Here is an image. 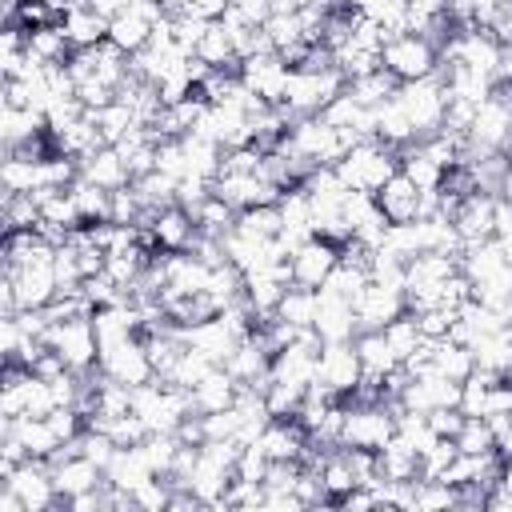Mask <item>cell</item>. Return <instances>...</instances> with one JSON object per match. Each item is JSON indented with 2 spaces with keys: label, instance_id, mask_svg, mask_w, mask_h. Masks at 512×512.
<instances>
[{
  "label": "cell",
  "instance_id": "35",
  "mask_svg": "<svg viewBox=\"0 0 512 512\" xmlns=\"http://www.w3.org/2000/svg\"><path fill=\"white\" fill-rule=\"evenodd\" d=\"M260 28L268 32V40H272V48L280 56L292 52L296 44H304V20H300V12H272Z\"/></svg>",
  "mask_w": 512,
  "mask_h": 512
},
{
  "label": "cell",
  "instance_id": "33",
  "mask_svg": "<svg viewBox=\"0 0 512 512\" xmlns=\"http://www.w3.org/2000/svg\"><path fill=\"white\" fill-rule=\"evenodd\" d=\"M68 192H72V200H76L84 224H100V220H108V204H112V192H108V188H100V184L76 176V184H72Z\"/></svg>",
  "mask_w": 512,
  "mask_h": 512
},
{
  "label": "cell",
  "instance_id": "1",
  "mask_svg": "<svg viewBox=\"0 0 512 512\" xmlns=\"http://www.w3.org/2000/svg\"><path fill=\"white\" fill-rule=\"evenodd\" d=\"M344 88H348V80H344V72L336 64L332 68H292L280 108L296 124L300 116H320Z\"/></svg>",
  "mask_w": 512,
  "mask_h": 512
},
{
  "label": "cell",
  "instance_id": "7",
  "mask_svg": "<svg viewBox=\"0 0 512 512\" xmlns=\"http://www.w3.org/2000/svg\"><path fill=\"white\" fill-rule=\"evenodd\" d=\"M396 436V412L388 404H348L344 416V448H372L380 452Z\"/></svg>",
  "mask_w": 512,
  "mask_h": 512
},
{
  "label": "cell",
  "instance_id": "10",
  "mask_svg": "<svg viewBox=\"0 0 512 512\" xmlns=\"http://www.w3.org/2000/svg\"><path fill=\"white\" fill-rule=\"evenodd\" d=\"M288 260H292V284L320 288L332 276V268L340 264V248L332 240H324V236H308L304 244H296L288 252Z\"/></svg>",
  "mask_w": 512,
  "mask_h": 512
},
{
  "label": "cell",
  "instance_id": "42",
  "mask_svg": "<svg viewBox=\"0 0 512 512\" xmlns=\"http://www.w3.org/2000/svg\"><path fill=\"white\" fill-rule=\"evenodd\" d=\"M160 4H164V12H168V16H176V12H184V8H188V0H160Z\"/></svg>",
  "mask_w": 512,
  "mask_h": 512
},
{
  "label": "cell",
  "instance_id": "20",
  "mask_svg": "<svg viewBox=\"0 0 512 512\" xmlns=\"http://www.w3.org/2000/svg\"><path fill=\"white\" fill-rule=\"evenodd\" d=\"M60 28L72 48H96L108 40V16H100L96 8H64Z\"/></svg>",
  "mask_w": 512,
  "mask_h": 512
},
{
  "label": "cell",
  "instance_id": "14",
  "mask_svg": "<svg viewBox=\"0 0 512 512\" xmlns=\"http://www.w3.org/2000/svg\"><path fill=\"white\" fill-rule=\"evenodd\" d=\"M420 192H424V188H416L412 176L392 172L372 196H376L380 212H384L392 224H404V220H416V216H420Z\"/></svg>",
  "mask_w": 512,
  "mask_h": 512
},
{
  "label": "cell",
  "instance_id": "32",
  "mask_svg": "<svg viewBox=\"0 0 512 512\" xmlns=\"http://www.w3.org/2000/svg\"><path fill=\"white\" fill-rule=\"evenodd\" d=\"M396 88H400V80H396L388 68H376V72H368V76L348 80V92H352L364 108H380L384 100H392V96H396Z\"/></svg>",
  "mask_w": 512,
  "mask_h": 512
},
{
  "label": "cell",
  "instance_id": "16",
  "mask_svg": "<svg viewBox=\"0 0 512 512\" xmlns=\"http://www.w3.org/2000/svg\"><path fill=\"white\" fill-rule=\"evenodd\" d=\"M312 328L320 332L324 344H328V340H356V332H360L356 308H352L348 300H340V296L320 292V308H316V324H312Z\"/></svg>",
  "mask_w": 512,
  "mask_h": 512
},
{
  "label": "cell",
  "instance_id": "27",
  "mask_svg": "<svg viewBox=\"0 0 512 512\" xmlns=\"http://www.w3.org/2000/svg\"><path fill=\"white\" fill-rule=\"evenodd\" d=\"M316 308H320V292H316V288L288 284V292H284L280 304H276V316L288 320L292 328H312V324H316Z\"/></svg>",
  "mask_w": 512,
  "mask_h": 512
},
{
  "label": "cell",
  "instance_id": "3",
  "mask_svg": "<svg viewBox=\"0 0 512 512\" xmlns=\"http://www.w3.org/2000/svg\"><path fill=\"white\" fill-rule=\"evenodd\" d=\"M56 408L52 384L24 364H4L0 388V416H48Z\"/></svg>",
  "mask_w": 512,
  "mask_h": 512
},
{
  "label": "cell",
  "instance_id": "23",
  "mask_svg": "<svg viewBox=\"0 0 512 512\" xmlns=\"http://www.w3.org/2000/svg\"><path fill=\"white\" fill-rule=\"evenodd\" d=\"M104 476H108V484H116V488H124V492H136V488H140L144 480H152L156 472H152V464L144 460V452H140V444H136V448H116V456L108 460Z\"/></svg>",
  "mask_w": 512,
  "mask_h": 512
},
{
  "label": "cell",
  "instance_id": "11",
  "mask_svg": "<svg viewBox=\"0 0 512 512\" xmlns=\"http://www.w3.org/2000/svg\"><path fill=\"white\" fill-rule=\"evenodd\" d=\"M352 308H356L360 332H380V328H388L400 312H408L404 292H400V288H388V284H376V280H368V284L360 288V296L352 300Z\"/></svg>",
  "mask_w": 512,
  "mask_h": 512
},
{
  "label": "cell",
  "instance_id": "18",
  "mask_svg": "<svg viewBox=\"0 0 512 512\" xmlns=\"http://www.w3.org/2000/svg\"><path fill=\"white\" fill-rule=\"evenodd\" d=\"M452 272H460V260L456 256H448V252H416L404 264V288H436Z\"/></svg>",
  "mask_w": 512,
  "mask_h": 512
},
{
  "label": "cell",
  "instance_id": "38",
  "mask_svg": "<svg viewBox=\"0 0 512 512\" xmlns=\"http://www.w3.org/2000/svg\"><path fill=\"white\" fill-rule=\"evenodd\" d=\"M456 448L464 456H480V452H492L496 448V432H492V420L488 416H468L464 428L456 432Z\"/></svg>",
  "mask_w": 512,
  "mask_h": 512
},
{
  "label": "cell",
  "instance_id": "21",
  "mask_svg": "<svg viewBox=\"0 0 512 512\" xmlns=\"http://www.w3.org/2000/svg\"><path fill=\"white\" fill-rule=\"evenodd\" d=\"M236 380H232V372L224 368V364H216L196 388H192V408L196 412H220V408H228V404H236Z\"/></svg>",
  "mask_w": 512,
  "mask_h": 512
},
{
  "label": "cell",
  "instance_id": "40",
  "mask_svg": "<svg viewBox=\"0 0 512 512\" xmlns=\"http://www.w3.org/2000/svg\"><path fill=\"white\" fill-rule=\"evenodd\" d=\"M464 420H468L464 408H432V412H428L432 432H436V436H452V440H456V432L464 428Z\"/></svg>",
  "mask_w": 512,
  "mask_h": 512
},
{
  "label": "cell",
  "instance_id": "31",
  "mask_svg": "<svg viewBox=\"0 0 512 512\" xmlns=\"http://www.w3.org/2000/svg\"><path fill=\"white\" fill-rule=\"evenodd\" d=\"M40 160L36 156H20V152H4V168H0L4 192H36L40 188Z\"/></svg>",
  "mask_w": 512,
  "mask_h": 512
},
{
  "label": "cell",
  "instance_id": "4",
  "mask_svg": "<svg viewBox=\"0 0 512 512\" xmlns=\"http://www.w3.org/2000/svg\"><path fill=\"white\" fill-rule=\"evenodd\" d=\"M44 344L72 368V372H92L100 360V340L92 328V316H76V320H56L44 332Z\"/></svg>",
  "mask_w": 512,
  "mask_h": 512
},
{
  "label": "cell",
  "instance_id": "30",
  "mask_svg": "<svg viewBox=\"0 0 512 512\" xmlns=\"http://www.w3.org/2000/svg\"><path fill=\"white\" fill-rule=\"evenodd\" d=\"M132 188H136V196H140L144 208L160 212V208H172V204H176V188H180V180L168 176V172H160V168H152V172L136 176Z\"/></svg>",
  "mask_w": 512,
  "mask_h": 512
},
{
  "label": "cell",
  "instance_id": "41",
  "mask_svg": "<svg viewBox=\"0 0 512 512\" xmlns=\"http://www.w3.org/2000/svg\"><path fill=\"white\" fill-rule=\"evenodd\" d=\"M228 4H232V0H188V8H184V12H188V16H196V20H208V24H212V20H224ZM176 16H180V12H176Z\"/></svg>",
  "mask_w": 512,
  "mask_h": 512
},
{
  "label": "cell",
  "instance_id": "2",
  "mask_svg": "<svg viewBox=\"0 0 512 512\" xmlns=\"http://www.w3.org/2000/svg\"><path fill=\"white\" fill-rule=\"evenodd\" d=\"M332 168L340 172V180L352 192H376L392 172H400V152L388 148V144H380V140H360Z\"/></svg>",
  "mask_w": 512,
  "mask_h": 512
},
{
  "label": "cell",
  "instance_id": "9",
  "mask_svg": "<svg viewBox=\"0 0 512 512\" xmlns=\"http://www.w3.org/2000/svg\"><path fill=\"white\" fill-rule=\"evenodd\" d=\"M468 144L484 148V152H508L512 148V100L496 88L488 100L476 104L472 128H468Z\"/></svg>",
  "mask_w": 512,
  "mask_h": 512
},
{
  "label": "cell",
  "instance_id": "43",
  "mask_svg": "<svg viewBox=\"0 0 512 512\" xmlns=\"http://www.w3.org/2000/svg\"><path fill=\"white\" fill-rule=\"evenodd\" d=\"M500 320H504V328H512V296L500 304Z\"/></svg>",
  "mask_w": 512,
  "mask_h": 512
},
{
  "label": "cell",
  "instance_id": "6",
  "mask_svg": "<svg viewBox=\"0 0 512 512\" xmlns=\"http://www.w3.org/2000/svg\"><path fill=\"white\" fill-rule=\"evenodd\" d=\"M96 368H100L108 380H120V384H128V388H140V384L156 380V368H152V360H148L144 336H128V340H116V344H100Z\"/></svg>",
  "mask_w": 512,
  "mask_h": 512
},
{
  "label": "cell",
  "instance_id": "26",
  "mask_svg": "<svg viewBox=\"0 0 512 512\" xmlns=\"http://www.w3.org/2000/svg\"><path fill=\"white\" fill-rule=\"evenodd\" d=\"M88 116H92V124H96V132H100L104 144H120V140L140 124L136 112H132L124 100H112V104H104V108H88Z\"/></svg>",
  "mask_w": 512,
  "mask_h": 512
},
{
  "label": "cell",
  "instance_id": "15",
  "mask_svg": "<svg viewBox=\"0 0 512 512\" xmlns=\"http://www.w3.org/2000/svg\"><path fill=\"white\" fill-rule=\"evenodd\" d=\"M80 176L92 180V184H100V188H108V192L132 184V172H128L124 156H120L112 144H100V148H92L88 156H80Z\"/></svg>",
  "mask_w": 512,
  "mask_h": 512
},
{
  "label": "cell",
  "instance_id": "17",
  "mask_svg": "<svg viewBox=\"0 0 512 512\" xmlns=\"http://www.w3.org/2000/svg\"><path fill=\"white\" fill-rule=\"evenodd\" d=\"M44 132H48V116H44V112H36V108H8V104H4V116H0L4 152L24 148V144L40 140Z\"/></svg>",
  "mask_w": 512,
  "mask_h": 512
},
{
  "label": "cell",
  "instance_id": "37",
  "mask_svg": "<svg viewBox=\"0 0 512 512\" xmlns=\"http://www.w3.org/2000/svg\"><path fill=\"white\" fill-rule=\"evenodd\" d=\"M384 336H388L392 352L400 356V364H404V360H408V356H412V352H416V348L428 340V336L420 332V324H416V312H400V316H396V320L384 328Z\"/></svg>",
  "mask_w": 512,
  "mask_h": 512
},
{
  "label": "cell",
  "instance_id": "12",
  "mask_svg": "<svg viewBox=\"0 0 512 512\" xmlns=\"http://www.w3.org/2000/svg\"><path fill=\"white\" fill-rule=\"evenodd\" d=\"M288 76H292V64L280 56V52H264V56H248L240 60V80L268 104H280L284 92H288Z\"/></svg>",
  "mask_w": 512,
  "mask_h": 512
},
{
  "label": "cell",
  "instance_id": "22",
  "mask_svg": "<svg viewBox=\"0 0 512 512\" xmlns=\"http://www.w3.org/2000/svg\"><path fill=\"white\" fill-rule=\"evenodd\" d=\"M356 352H360V364H364V376H376V380H384L388 372H396L400 368V356L392 352V344H388V336H384V328L380 332H356Z\"/></svg>",
  "mask_w": 512,
  "mask_h": 512
},
{
  "label": "cell",
  "instance_id": "36",
  "mask_svg": "<svg viewBox=\"0 0 512 512\" xmlns=\"http://www.w3.org/2000/svg\"><path fill=\"white\" fill-rule=\"evenodd\" d=\"M280 228H284L280 204H260V208L236 212V232H244V236H280Z\"/></svg>",
  "mask_w": 512,
  "mask_h": 512
},
{
  "label": "cell",
  "instance_id": "24",
  "mask_svg": "<svg viewBox=\"0 0 512 512\" xmlns=\"http://www.w3.org/2000/svg\"><path fill=\"white\" fill-rule=\"evenodd\" d=\"M108 40H112L120 52L136 56V52L148 48V40H152V20H144L140 12L124 8V12H116V16L108 20Z\"/></svg>",
  "mask_w": 512,
  "mask_h": 512
},
{
  "label": "cell",
  "instance_id": "25",
  "mask_svg": "<svg viewBox=\"0 0 512 512\" xmlns=\"http://www.w3.org/2000/svg\"><path fill=\"white\" fill-rule=\"evenodd\" d=\"M376 460H380V480H416L420 476V452L404 436H392L376 452Z\"/></svg>",
  "mask_w": 512,
  "mask_h": 512
},
{
  "label": "cell",
  "instance_id": "29",
  "mask_svg": "<svg viewBox=\"0 0 512 512\" xmlns=\"http://www.w3.org/2000/svg\"><path fill=\"white\" fill-rule=\"evenodd\" d=\"M476 368V356H472V348L468 344H456V340H436V348H432V372H440V376H448V380H468V372Z\"/></svg>",
  "mask_w": 512,
  "mask_h": 512
},
{
  "label": "cell",
  "instance_id": "13",
  "mask_svg": "<svg viewBox=\"0 0 512 512\" xmlns=\"http://www.w3.org/2000/svg\"><path fill=\"white\" fill-rule=\"evenodd\" d=\"M456 232L464 244H476V240H488L496 236V196L492 192H468L452 216Z\"/></svg>",
  "mask_w": 512,
  "mask_h": 512
},
{
  "label": "cell",
  "instance_id": "39",
  "mask_svg": "<svg viewBox=\"0 0 512 512\" xmlns=\"http://www.w3.org/2000/svg\"><path fill=\"white\" fill-rule=\"evenodd\" d=\"M452 320H456V308H444V304L416 312V324H420V332H424L428 340H444V336L452 332Z\"/></svg>",
  "mask_w": 512,
  "mask_h": 512
},
{
  "label": "cell",
  "instance_id": "5",
  "mask_svg": "<svg viewBox=\"0 0 512 512\" xmlns=\"http://www.w3.org/2000/svg\"><path fill=\"white\" fill-rule=\"evenodd\" d=\"M380 64H384L400 84H404V80H424V76L436 72L440 48H436L428 36H420V32H400V36H392V40L384 44Z\"/></svg>",
  "mask_w": 512,
  "mask_h": 512
},
{
  "label": "cell",
  "instance_id": "34",
  "mask_svg": "<svg viewBox=\"0 0 512 512\" xmlns=\"http://www.w3.org/2000/svg\"><path fill=\"white\" fill-rule=\"evenodd\" d=\"M192 220H196V232H204V236H216V240H224L232 228H236V208H228L216 192L192 212Z\"/></svg>",
  "mask_w": 512,
  "mask_h": 512
},
{
  "label": "cell",
  "instance_id": "28",
  "mask_svg": "<svg viewBox=\"0 0 512 512\" xmlns=\"http://www.w3.org/2000/svg\"><path fill=\"white\" fill-rule=\"evenodd\" d=\"M28 52H32L40 64H68L76 48L68 44V36H64L60 24H44V28H32V32H28Z\"/></svg>",
  "mask_w": 512,
  "mask_h": 512
},
{
  "label": "cell",
  "instance_id": "19",
  "mask_svg": "<svg viewBox=\"0 0 512 512\" xmlns=\"http://www.w3.org/2000/svg\"><path fill=\"white\" fill-rule=\"evenodd\" d=\"M152 232H156V244H160L164 252H184V248L196 240V220H192L188 208L172 204V208H160V212H156Z\"/></svg>",
  "mask_w": 512,
  "mask_h": 512
},
{
  "label": "cell",
  "instance_id": "8",
  "mask_svg": "<svg viewBox=\"0 0 512 512\" xmlns=\"http://www.w3.org/2000/svg\"><path fill=\"white\" fill-rule=\"evenodd\" d=\"M360 380H364V364H360L356 344H352V340H328V344L320 348V356H316V380H312V384L332 388V392L340 396V404H344V396H348Z\"/></svg>",
  "mask_w": 512,
  "mask_h": 512
}]
</instances>
